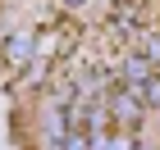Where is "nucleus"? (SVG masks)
<instances>
[{"label": "nucleus", "instance_id": "nucleus-2", "mask_svg": "<svg viewBox=\"0 0 160 150\" xmlns=\"http://www.w3.org/2000/svg\"><path fill=\"white\" fill-rule=\"evenodd\" d=\"M101 150H133V141H128V137H110Z\"/></svg>", "mask_w": 160, "mask_h": 150}, {"label": "nucleus", "instance_id": "nucleus-4", "mask_svg": "<svg viewBox=\"0 0 160 150\" xmlns=\"http://www.w3.org/2000/svg\"><path fill=\"white\" fill-rule=\"evenodd\" d=\"M64 150H82V137H69V146Z\"/></svg>", "mask_w": 160, "mask_h": 150}, {"label": "nucleus", "instance_id": "nucleus-3", "mask_svg": "<svg viewBox=\"0 0 160 150\" xmlns=\"http://www.w3.org/2000/svg\"><path fill=\"white\" fill-rule=\"evenodd\" d=\"M9 55H28V37H14L9 41Z\"/></svg>", "mask_w": 160, "mask_h": 150}, {"label": "nucleus", "instance_id": "nucleus-1", "mask_svg": "<svg viewBox=\"0 0 160 150\" xmlns=\"http://www.w3.org/2000/svg\"><path fill=\"white\" fill-rule=\"evenodd\" d=\"M137 114H142L137 96H119L114 100V118H119V123H137Z\"/></svg>", "mask_w": 160, "mask_h": 150}]
</instances>
